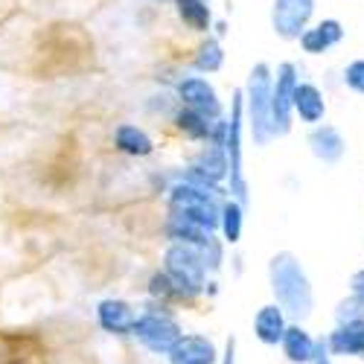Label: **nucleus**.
Returning <instances> with one entry per match:
<instances>
[{
  "mask_svg": "<svg viewBox=\"0 0 364 364\" xmlns=\"http://www.w3.org/2000/svg\"><path fill=\"white\" fill-rule=\"evenodd\" d=\"M271 289L280 303V309L289 312L297 321H306L312 315L315 297H312V283L306 271L291 254H277L271 259Z\"/></svg>",
  "mask_w": 364,
  "mask_h": 364,
  "instance_id": "obj_1",
  "label": "nucleus"
},
{
  "mask_svg": "<svg viewBox=\"0 0 364 364\" xmlns=\"http://www.w3.org/2000/svg\"><path fill=\"white\" fill-rule=\"evenodd\" d=\"M271 97H274V82L268 76L265 65H257V70L251 73V132L259 143H265L274 134V119H271Z\"/></svg>",
  "mask_w": 364,
  "mask_h": 364,
  "instance_id": "obj_2",
  "label": "nucleus"
},
{
  "mask_svg": "<svg viewBox=\"0 0 364 364\" xmlns=\"http://www.w3.org/2000/svg\"><path fill=\"white\" fill-rule=\"evenodd\" d=\"M297 76L291 65H280L277 79H274V97H271V119H274V134H286L291 126L294 114V90H297Z\"/></svg>",
  "mask_w": 364,
  "mask_h": 364,
  "instance_id": "obj_3",
  "label": "nucleus"
},
{
  "mask_svg": "<svg viewBox=\"0 0 364 364\" xmlns=\"http://www.w3.org/2000/svg\"><path fill=\"white\" fill-rule=\"evenodd\" d=\"M315 12V0H274V29L280 38H297L306 33Z\"/></svg>",
  "mask_w": 364,
  "mask_h": 364,
  "instance_id": "obj_4",
  "label": "nucleus"
},
{
  "mask_svg": "<svg viewBox=\"0 0 364 364\" xmlns=\"http://www.w3.org/2000/svg\"><path fill=\"white\" fill-rule=\"evenodd\" d=\"M341 38H344V26H341V21L326 18V21L315 23L312 29H306V33L300 36V47L306 50L309 55H323L326 50H332L336 44H341Z\"/></svg>",
  "mask_w": 364,
  "mask_h": 364,
  "instance_id": "obj_5",
  "label": "nucleus"
},
{
  "mask_svg": "<svg viewBox=\"0 0 364 364\" xmlns=\"http://www.w3.org/2000/svg\"><path fill=\"white\" fill-rule=\"evenodd\" d=\"M329 353L336 355H364V318L338 323L326 338Z\"/></svg>",
  "mask_w": 364,
  "mask_h": 364,
  "instance_id": "obj_6",
  "label": "nucleus"
},
{
  "mask_svg": "<svg viewBox=\"0 0 364 364\" xmlns=\"http://www.w3.org/2000/svg\"><path fill=\"white\" fill-rule=\"evenodd\" d=\"M294 114L303 119L306 126H318L321 119L326 117V102L321 87L312 82H300L294 90Z\"/></svg>",
  "mask_w": 364,
  "mask_h": 364,
  "instance_id": "obj_7",
  "label": "nucleus"
},
{
  "mask_svg": "<svg viewBox=\"0 0 364 364\" xmlns=\"http://www.w3.org/2000/svg\"><path fill=\"white\" fill-rule=\"evenodd\" d=\"M309 146H312V155L323 164H338L347 151V143L336 126H318L309 134Z\"/></svg>",
  "mask_w": 364,
  "mask_h": 364,
  "instance_id": "obj_8",
  "label": "nucleus"
},
{
  "mask_svg": "<svg viewBox=\"0 0 364 364\" xmlns=\"http://www.w3.org/2000/svg\"><path fill=\"white\" fill-rule=\"evenodd\" d=\"M283 350H286V358H289L291 364H312L315 355H318V341H315L303 326L294 323V326L286 329Z\"/></svg>",
  "mask_w": 364,
  "mask_h": 364,
  "instance_id": "obj_9",
  "label": "nucleus"
},
{
  "mask_svg": "<svg viewBox=\"0 0 364 364\" xmlns=\"http://www.w3.org/2000/svg\"><path fill=\"white\" fill-rule=\"evenodd\" d=\"M286 315L280 306H262L254 318V332L262 344H283L286 338Z\"/></svg>",
  "mask_w": 364,
  "mask_h": 364,
  "instance_id": "obj_10",
  "label": "nucleus"
},
{
  "mask_svg": "<svg viewBox=\"0 0 364 364\" xmlns=\"http://www.w3.org/2000/svg\"><path fill=\"white\" fill-rule=\"evenodd\" d=\"M344 85L353 90V94H361L364 97V58H355L344 68Z\"/></svg>",
  "mask_w": 364,
  "mask_h": 364,
  "instance_id": "obj_11",
  "label": "nucleus"
},
{
  "mask_svg": "<svg viewBox=\"0 0 364 364\" xmlns=\"http://www.w3.org/2000/svg\"><path fill=\"white\" fill-rule=\"evenodd\" d=\"M239 230H242V213H239V207L236 204H228L225 207V233L230 242L239 239Z\"/></svg>",
  "mask_w": 364,
  "mask_h": 364,
  "instance_id": "obj_12",
  "label": "nucleus"
},
{
  "mask_svg": "<svg viewBox=\"0 0 364 364\" xmlns=\"http://www.w3.org/2000/svg\"><path fill=\"white\" fill-rule=\"evenodd\" d=\"M350 291H353V300L364 309V268H358L350 277Z\"/></svg>",
  "mask_w": 364,
  "mask_h": 364,
  "instance_id": "obj_13",
  "label": "nucleus"
},
{
  "mask_svg": "<svg viewBox=\"0 0 364 364\" xmlns=\"http://www.w3.org/2000/svg\"><path fill=\"white\" fill-rule=\"evenodd\" d=\"M312 364H332V361H329V347H326V341H318V355H315Z\"/></svg>",
  "mask_w": 364,
  "mask_h": 364,
  "instance_id": "obj_14",
  "label": "nucleus"
},
{
  "mask_svg": "<svg viewBox=\"0 0 364 364\" xmlns=\"http://www.w3.org/2000/svg\"><path fill=\"white\" fill-rule=\"evenodd\" d=\"M225 364H233V344H228V358H225Z\"/></svg>",
  "mask_w": 364,
  "mask_h": 364,
  "instance_id": "obj_15",
  "label": "nucleus"
}]
</instances>
